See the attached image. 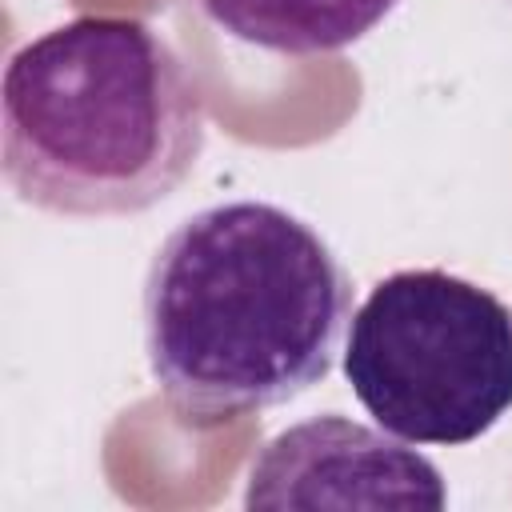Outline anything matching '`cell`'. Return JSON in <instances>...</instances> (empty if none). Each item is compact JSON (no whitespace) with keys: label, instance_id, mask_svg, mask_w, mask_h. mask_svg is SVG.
Wrapping results in <instances>:
<instances>
[{"label":"cell","instance_id":"cell-1","mask_svg":"<svg viewBox=\"0 0 512 512\" xmlns=\"http://www.w3.org/2000/svg\"><path fill=\"white\" fill-rule=\"evenodd\" d=\"M352 320V280L312 224L268 200L176 224L144 276V352L168 404L224 420L316 388Z\"/></svg>","mask_w":512,"mask_h":512},{"label":"cell","instance_id":"cell-2","mask_svg":"<svg viewBox=\"0 0 512 512\" xmlns=\"http://www.w3.org/2000/svg\"><path fill=\"white\" fill-rule=\"evenodd\" d=\"M4 180L52 216H136L204 156L208 116L176 48L132 16H76L12 52Z\"/></svg>","mask_w":512,"mask_h":512},{"label":"cell","instance_id":"cell-3","mask_svg":"<svg viewBox=\"0 0 512 512\" xmlns=\"http://www.w3.org/2000/svg\"><path fill=\"white\" fill-rule=\"evenodd\" d=\"M344 380L412 444H472L512 408V308L444 268L384 276L348 320Z\"/></svg>","mask_w":512,"mask_h":512},{"label":"cell","instance_id":"cell-4","mask_svg":"<svg viewBox=\"0 0 512 512\" xmlns=\"http://www.w3.org/2000/svg\"><path fill=\"white\" fill-rule=\"evenodd\" d=\"M440 468L400 440L340 412L272 436L244 488V508H444Z\"/></svg>","mask_w":512,"mask_h":512},{"label":"cell","instance_id":"cell-5","mask_svg":"<svg viewBox=\"0 0 512 512\" xmlns=\"http://www.w3.org/2000/svg\"><path fill=\"white\" fill-rule=\"evenodd\" d=\"M228 36L280 52L320 56L364 40L400 0H196Z\"/></svg>","mask_w":512,"mask_h":512}]
</instances>
